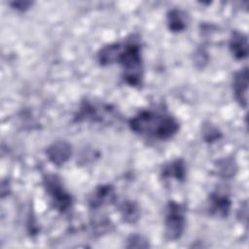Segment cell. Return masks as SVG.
<instances>
[{
    "label": "cell",
    "instance_id": "4fadbf2b",
    "mask_svg": "<svg viewBox=\"0 0 249 249\" xmlns=\"http://www.w3.org/2000/svg\"><path fill=\"white\" fill-rule=\"evenodd\" d=\"M202 132H203V138L207 142L216 141L221 137V132L218 130V128H216L210 124H204Z\"/></svg>",
    "mask_w": 249,
    "mask_h": 249
},
{
    "label": "cell",
    "instance_id": "6da1fadb",
    "mask_svg": "<svg viewBox=\"0 0 249 249\" xmlns=\"http://www.w3.org/2000/svg\"><path fill=\"white\" fill-rule=\"evenodd\" d=\"M128 125L137 134L159 140L169 139L179 130V123L174 117L150 109L138 112L129 120Z\"/></svg>",
    "mask_w": 249,
    "mask_h": 249
},
{
    "label": "cell",
    "instance_id": "277c9868",
    "mask_svg": "<svg viewBox=\"0 0 249 249\" xmlns=\"http://www.w3.org/2000/svg\"><path fill=\"white\" fill-rule=\"evenodd\" d=\"M44 187L51 198L53 206L59 212H66L72 205V196L63 188L60 178L54 174L44 177Z\"/></svg>",
    "mask_w": 249,
    "mask_h": 249
},
{
    "label": "cell",
    "instance_id": "9a60e30c",
    "mask_svg": "<svg viewBox=\"0 0 249 249\" xmlns=\"http://www.w3.org/2000/svg\"><path fill=\"white\" fill-rule=\"evenodd\" d=\"M219 165H220V172H223L224 176L226 177L231 176L233 174V171L235 170L234 163L231 160H224V161Z\"/></svg>",
    "mask_w": 249,
    "mask_h": 249
},
{
    "label": "cell",
    "instance_id": "52a82bcc",
    "mask_svg": "<svg viewBox=\"0 0 249 249\" xmlns=\"http://www.w3.org/2000/svg\"><path fill=\"white\" fill-rule=\"evenodd\" d=\"M116 199L115 190L110 185H101L97 187L89 196V204L92 209H97L103 205L110 204Z\"/></svg>",
    "mask_w": 249,
    "mask_h": 249
},
{
    "label": "cell",
    "instance_id": "3957f363",
    "mask_svg": "<svg viewBox=\"0 0 249 249\" xmlns=\"http://www.w3.org/2000/svg\"><path fill=\"white\" fill-rule=\"evenodd\" d=\"M186 226L185 206L176 201H169L166 206L164 219L165 237L170 241L179 239Z\"/></svg>",
    "mask_w": 249,
    "mask_h": 249
},
{
    "label": "cell",
    "instance_id": "7c38bea8",
    "mask_svg": "<svg viewBox=\"0 0 249 249\" xmlns=\"http://www.w3.org/2000/svg\"><path fill=\"white\" fill-rule=\"evenodd\" d=\"M121 215L126 223H135L140 216V210L136 202L131 200H125L120 205Z\"/></svg>",
    "mask_w": 249,
    "mask_h": 249
},
{
    "label": "cell",
    "instance_id": "ba28073f",
    "mask_svg": "<svg viewBox=\"0 0 249 249\" xmlns=\"http://www.w3.org/2000/svg\"><path fill=\"white\" fill-rule=\"evenodd\" d=\"M231 200L225 194L215 192L209 197V211L212 215L225 218L231 209Z\"/></svg>",
    "mask_w": 249,
    "mask_h": 249
},
{
    "label": "cell",
    "instance_id": "2e32d148",
    "mask_svg": "<svg viewBox=\"0 0 249 249\" xmlns=\"http://www.w3.org/2000/svg\"><path fill=\"white\" fill-rule=\"evenodd\" d=\"M30 4H31L30 2H22V1H18V2H13L12 3L13 7L16 10H18V11H24V10L28 9Z\"/></svg>",
    "mask_w": 249,
    "mask_h": 249
},
{
    "label": "cell",
    "instance_id": "8992f818",
    "mask_svg": "<svg viewBox=\"0 0 249 249\" xmlns=\"http://www.w3.org/2000/svg\"><path fill=\"white\" fill-rule=\"evenodd\" d=\"M233 92L236 101L242 106H247V90H248V68L244 67L234 74L232 82Z\"/></svg>",
    "mask_w": 249,
    "mask_h": 249
},
{
    "label": "cell",
    "instance_id": "8fae6325",
    "mask_svg": "<svg viewBox=\"0 0 249 249\" xmlns=\"http://www.w3.org/2000/svg\"><path fill=\"white\" fill-rule=\"evenodd\" d=\"M167 25L173 32L183 31L186 26V14L178 9H172L167 13Z\"/></svg>",
    "mask_w": 249,
    "mask_h": 249
},
{
    "label": "cell",
    "instance_id": "9c48e42d",
    "mask_svg": "<svg viewBox=\"0 0 249 249\" xmlns=\"http://www.w3.org/2000/svg\"><path fill=\"white\" fill-rule=\"evenodd\" d=\"M230 50L236 59H243L248 54L247 37L239 31H233L230 39Z\"/></svg>",
    "mask_w": 249,
    "mask_h": 249
},
{
    "label": "cell",
    "instance_id": "30bf717a",
    "mask_svg": "<svg viewBox=\"0 0 249 249\" xmlns=\"http://www.w3.org/2000/svg\"><path fill=\"white\" fill-rule=\"evenodd\" d=\"M161 176L165 179L175 178L178 181H182L186 176V165L183 160L176 159L169 163H166L161 169Z\"/></svg>",
    "mask_w": 249,
    "mask_h": 249
},
{
    "label": "cell",
    "instance_id": "5b68a950",
    "mask_svg": "<svg viewBox=\"0 0 249 249\" xmlns=\"http://www.w3.org/2000/svg\"><path fill=\"white\" fill-rule=\"evenodd\" d=\"M46 154L53 164L62 165L71 157V145L66 141H56L47 148Z\"/></svg>",
    "mask_w": 249,
    "mask_h": 249
},
{
    "label": "cell",
    "instance_id": "5bb4252c",
    "mask_svg": "<svg viewBox=\"0 0 249 249\" xmlns=\"http://www.w3.org/2000/svg\"><path fill=\"white\" fill-rule=\"evenodd\" d=\"M127 247H148V241L141 235H131L127 239Z\"/></svg>",
    "mask_w": 249,
    "mask_h": 249
},
{
    "label": "cell",
    "instance_id": "7a4b0ae2",
    "mask_svg": "<svg viewBox=\"0 0 249 249\" xmlns=\"http://www.w3.org/2000/svg\"><path fill=\"white\" fill-rule=\"evenodd\" d=\"M116 62L123 67V78L131 87H139L143 80L141 45L134 36L119 43Z\"/></svg>",
    "mask_w": 249,
    "mask_h": 249
}]
</instances>
